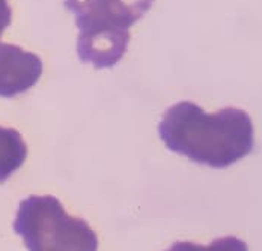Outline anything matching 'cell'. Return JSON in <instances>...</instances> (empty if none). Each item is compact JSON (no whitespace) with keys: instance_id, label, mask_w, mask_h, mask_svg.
<instances>
[{"instance_id":"6da1fadb","label":"cell","mask_w":262,"mask_h":251,"mask_svg":"<svg viewBox=\"0 0 262 251\" xmlns=\"http://www.w3.org/2000/svg\"><path fill=\"white\" fill-rule=\"evenodd\" d=\"M158 135L169 151L212 169H226L255 148L253 124L244 110L226 107L208 115L191 101L164 111Z\"/></svg>"},{"instance_id":"7a4b0ae2","label":"cell","mask_w":262,"mask_h":251,"mask_svg":"<svg viewBox=\"0 0 262 251\" xmlns=\"http://www.w3.org/2000/svg\"><path fill=\"white\" fill-rule=\"evenodd\" d=\"M154 0H65L79 27L77 54L97 70L113 68L130 45V29Z\"/></svg>"},{"instance_id":"3957f363","label":"cell","mask_w":262,"mask_h":251,"mask_svg":"<svg viewBox=\"0 0 262 251\" xmlns=\"http://www.w3.org/2000/svg\"><path fill=\"white\" fill-rule=\"evenodd\" d=\"M14 230L29 251H97L98 238L89 224L67 214L54 196H29L20 203Z\"/></svg>"},{"instance_id":"277c9868","label":"cell","mask_w":262,"mask_h":251,"mask_svg":"<svg viewBox=\"0 0 262 251\" xmlns=\"http://www.w3.org/2000/svg\"><path fill=\"white\" fill-rule=\"evenodd\" d=\"M42 60L18 45L0 42V97L14 98L33 87L42 76Z\"/></svg>"},{"instance_id":"5b68a950","label":"cell","mask_w":262,"mask_h":251,"mask_svg":"<svg viewBox=\"0 0 262 251\" xmlns=\"http://www.w3.org/2000/svg\"><path fill=\"white\" fill-rule=\"evenodd\" d=\"M27 146L21 134L0 126V184H5L26 161Z\"/></svg>"},{"instance_id":"8992f818","label":"cell","mask_w":262,"mask_h":251,"mask_svg":"<svg viewBox=\"0 0 262 251\" xmlns=\"http://www.w3.org/2000/svg\"><path fill=\"white\" fill-rule=\"evenodd\" d=\"M167 251H249L247 244L235 236H225L214 239L210 245H199L188 241L175 242Z\"/></svg>"},{"instance_id":"52a82bcc","label":"cell","mask_w":262,"mask_h":251,"mask_svg":"<svg viewBox=\"0 0 262 251\" xmlns=\"http://www.w3.org/2000/svg\"><path fill=\"white\" fill-rule=\"evenodd\" d=\"M12 21V9L8 0H0V36Z\"/></svg>"}]
</instances>
